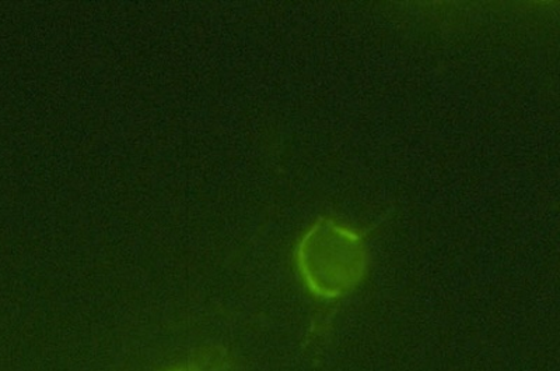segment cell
<instances>
[{
  "instance_id": "obj_1",
  "label": "cell",
  "mask_w": 560,
  "mask_h": 371,
  "mask_svg": "<svg viewBox=\"0 0 560 371\" xmlns=\"http://www.w3.org/2000/svg\"><path fill=\"white\" fill-rule=\"evenodd\" d=\"M299 268L313 294L338 298L362 278L364 249L357 235L347 229L323 225L300 244Z\"/></svg>"
},
{
  "instance_id": "obj_2",
  "label": "cell",
  "mask_w": 560,
  "mask_h": 371,
  "mask_svg": "<svg viewBox=\"0 0 560 371\" xmlns=\"http://www.w3.org/2000/svg\"><path fill=\"white\" fill-rule=\"evenodd\" d=\"M173 371H184V370H173Z\"/></svg>"
}]
</instances>
